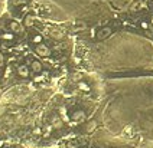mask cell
I'll use <instances>...</instances> for the list:
<instances>
[{"label":"cell","mask_w":153,"mask_h":148,"mask_svg":"<svg viewBox=\"0 0 153 148\" xmlns=\"http://www.w3.org/2000/svg\"><path fill=\"white\" fill-rule=\"evenodd\" d=\"M130 132H131V127H126V130H124V135H127V137H130V135H131Z\"/></svg>","instance_id":"17"},{"label":"cell","mask_w":153,"mask_h":148,"mask_svg":"<svg viewBox=\"0 0 153 148\" xmlns=\"http://www.w3.org/2000/svg\"><path fill=\"white\" fill-rule=\"evenodd\" d=\"M82 119H85V114L84 111H74V114L71 115V121H82Z\"/></svg>","instance_id":"3"},{"label":"cell","mask_w":153,"mask_h":148,"mask_svg":"<svg viewBox=\"0 0 153 148\" xmlns=\"http://www.w3.org/2000/svg\"><path fill=\"white\" fill-rule=\"evenodd\" d=\"M145 7V3L143 1H136L133 6H131V12H139L140 9H143Z\"/></svg>","instance_id":"11"},{"label":"cell","mask_w":153,"mask_h":148,"mask_svg":"<svg viewBox=\"0 0 153 148\" xmlns=\"http://www.w3.org/2000/svg\"><path fill=\"white\" fill-rule=\"evenodd\" d=\"M35 52L38 53L39 56H42V58H46V56H49V55H51L49 48H48L45 43H38L36 45V46H35Z\"/></svg>","instance_id":"1"},{"label":"cell","mask_w":153,"mask_h":148,"mask_svg":"<svg viewBox=\"0 0 153 148\" xmlns=\"http://www.w3.org/2000/svg\"><path fill=\"white\" fill-rule=\"evenodd\" d=\"M48 75H49V73H48V72H46V70H42V76H43V78H46V76H48Z\"/></svg>","instance_id":"20"},{"label":"cell","mask_w":153,"mask_h":148,"mask_svg":"<svg viewBox=\"0 0 153 148\" xmlns=\"http://www.w3.org/2000/svg\"><path fill=\"white\" fill-rule=\"evenodd\" d=\"M62 118L59 116H53V119H52V127L53 128H62Z\"/></svg>","instance_id":"7"},{"label":"cell","mask_w":153,"mask_h":148,"mask_svg":"<svg viewBox=\"0 0 153 148\" xmlns=\"http://www.w3.org/2000/svg\"><path fill=\"white\" fill-rule=\"evenodd\" d=\"M12 3L15 6H22V4H26V0H12Z\"/></svg>","instance_id":"15"},{"label":"cell","mask_w":153,"mask_h":148,"mask_svg":"<svg viewBox=\"0 0 153 148\" xmlns=\"http://www.w3.org/2000/svg\"><path fill=\"white\" fill-rule=\"evenodd\" d=\"M3 63H4V61H3V55L0 53V66H3Z\"/></svg>","instance_id":"19"},{"label":"cell","mask_w":153,"mask_h":148,"mask_svg":"<svg viewBox=\"0 0 153 148\" xmlns=\"http://www.w3.org/2000/svg\"><path fill=\"white\" fill-rule=\"evenodd\" d=\"M30 69L33 70L35 73H42L43 66L39 61H32V63H30Z\"/></svg>","instance_id":"2"},{"label":"cell","mask_w":153,"mask_h":148,"mask_svg":"<svg viewBox=\"0 0 153 148\" xmlns=\"http://www.w3.org/2000/svg\"><path fill=\"white\" fill-rule=\"evenodd\" d=\"M95 127H97V122H95V121H90V124L87 125V131H93Z\"/></svg>","instance_id":"14"},{"label":"cell","mask_w":153,"mask_h":148,"mask_svg":"<svg viewBox=\"0 0 153 148\" xmlns=\"http://www.w3.org/2000/svg\"><path fill=\"white\" fill-rule=\"evenodd\" d=\"M3 148H7V147H3Z\"/></svg>","instance_id":"23"},{"label":"cell","mask_w":153,"mask_h":148,"mask_svg":"<svg viewBox=\"0 0 153 148\" xmlns=\"http://www.w3.org/2000/svg\"><path fill=\"white\" fill-rule=\"evenodd\" d=\"M32 42H33L35 45L42 43V36H41V35H35L33 37H32Z\"/></svg>","instance_id":"13"},{"label":"cell","mask_w":153,"mask_h":148,"mask_svg":"<svg viewBox=\"0 0 153 148\" xmlns=\"http://www.w3.org/2000/svg\"><path fill=\"white\" fill-rule=\"evenodd\" d=\"M59 114L62 115V119H64V121H68V116H67V108H65V106H61L59 108Z\"/></svg>","instance_id":"12"},{"label":"cell","mask_w":153,"mask_h":148,"mask_svg":"<svg viewBox=\"0 0 153 148\" xmlns=\"http://www.w3.org/2000/svg\"><path fill=\"white\" fill-rule=\"evenodd\" d=\"M33 134H35V135H41V134H42V130H41V128H35Z\"/></svg>","instance_id":"18"},{"label":"cell","mask_w":153,"mask_h":148,"mask_svg":"<svg viewBox=\"0 0 153 148\" xmlns=\"http://www.w3.org/2000/svg\"><path fill=\"white\" fill-rule=\"evenodd\" d=\"M140 26L143 27V29H146V30H147V29L150 27V25H149L147 22H145V20H143V22H140Z\"/></svg>","instance_id":"16"},{"label":"cell","mask_w":153,"mask_h":148,"mask_svg":"<svg viewBox=\"0 0 153 148\" xmlns=\"http://www.w3.org/2000/svg\"><path fill=\"white\" fill-rule=\"evenodd\" d=\"M150 22H152V25H153V15H152V19H150Z\"/></svg>","instance_id":"22"},{"label":"cell","mask_w":153,"mask_h":148,"mask_svg":"<svg viewBox=\"0 0 153 148\" xmlns=\"http://www.w3.org/2000/svg\"><path fill=\"white\" fill-rule=\"evenodd\" d=\"M17 75L22 76V78H27V76H29V68H27L26 65H20V66L17 68Z\"/></svg>","instance_id":"4"},{"label":"cell","mask_w":153,"mask_h":148,"mask_svg":"<svg viewBox=\"0 0 153 148\" xmlns=\"http://www.w3.org/2000/svg\"><path fill=\"white\" fill-rule=\"evenodd\" d=\"M3 145H4V141H3V139H0V148H3Z\"/></svg>","instance_id":"21"},{"label":"cell","mask_w":153,"mask_h":148,"mask_svg":"<svg viewBox=\"0 0 153 148\" xmlns=\"http://www.w3.org/2000/svg\"><path fill=\"white\" fill-rule=\"evenodd\" d=\"M0 37H1L3 40H13V39H15V33H13V32H6V33H1Z\"/></svg>","instance_id":"9"},{"label":"cell","mask_w":153,"mask_h":148,"mask_svg":"<svg viewBox=\"0 0 153 148\" xmlns=\"http://www.w3.org/2000/svg\"><path fill=\"white\" fill-rule=\"evenodd\" d=\"M110 35H111V27H102L101 30L98 32L97 37L98 39H105V37H108Z\"/></svg>","instance_id":"5"},{"label":"cell","mask_w":153,"mask_h":148,"mask_svg":"<svg viewBox=\"0 0 153 148\" xmlns=\"http://www.w3.org/2000/svg\"><path fill=\"white\" fill-rule=\"evenodd\" d=\"M33 23H35L33 18H32V16H29V15H27V16L25 18V20H23V25H25L26 27H32L33 26Z\"/></svg>","instance_id":"10"},{"label":"cell","mask_w":153,"mask_h":148,"mask_svg":"<svg viewBox=\"0 0 153 148\" xmlns=\"http://www.w3.org/2000/svg\"><path fill=\"white\" fill-rule=\"evenodd\" d=\"M76 86H78V89H81L82 92H90V85L88 84H85V82H82V81H79L78 84H76Z\"/></svg>","instance_id":"8"},{"label":"cell","mask_w":153,"mask_h":148,"mask_svg":"<svg viewBox=\"0 0 153 148\" xmlns=\"http://www.w3.org/2000/svg\"><path fill=\"white\" fill-rule=\"evenodd\" d=\"M9 27H10V30L13 32V33H20L22 32V26L17 23V22H10V25H9Z\"/></svg>","instance_id":"6"}]
</instances>
